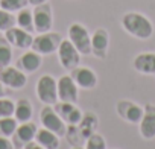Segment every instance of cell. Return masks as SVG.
I'll use <instances>...</instances> for the list:
<instances>
[{
  "instance_id": "cell-1",
  "label": "cell",
  "mask_w": 155,
  "mask_h": 149,
  "mask_svg": "<svg viewBox=\"0 0 155 149\" xmlns=\"http://www.w3.org/2000/svg\"><path fill=\"white\" fill-rule=\"evenodd\" d=\"M120 25L126 34H129L137 40L144 41L153 35V23L150 22V18L137 11H129L123 14Z\"/></svg>"
},
{
  "instance_id": "cell-2",
  "label": "cell",
  "mask_w": 155,
  "mask_h": 149,
  "mask_svg": "<svg viewBox=\"0 0 155 149\" xmlns=\"http://www.w3.org/2000/svg\"><path fill=\"white\" fill-rule=\"evenodd\" d=\"M35 93L43 105H55L58 102V79L52 74H41L35 84Z\"/></svg>"
},
{
  "instance_id": "cell-3",
  "label": "cell",
  "mask_w": 155,
  "mask_h": 149,
  "mask_svg": "<svg viewBox=\"0 0 155 149\" xmlns=\"http://www.w3.org/2000/svg\"><path fill=\"white\" fill-rule=\"evenodd\" d=\"M67 38L71 41V44L79 50L81 55H90L91 53V34L88 29L81 23H71L67 31Z\"/></svg>"
},
{
  "instance_id": "cell-4",
  "label": "cell",
  "mask_w": 155,
  "mask_h": 149,
  "mask_svg": "<svg viewBox=\"0 0 155 149\" xmlns=\"http://www.w3.org/2000/svg\"><path fill=\"white\" fill-rule=\"evenodd\" d=\"M62 38L58 32H44V34H38L37 37H34V41H32V46L31 49L35 50L37 53H40L41 56H46V55H52L58 50L59 44H61Z\"/></svg>"
},
{
  "instance_id": "cell-5",
  "label": "cell",
  "mask_w": 155,
  "mask_h": 149,
  "mask_svg": "<svg viewBox=\"0 0 155 149\" xmlns=\"http://www.w3.org/2000/svg\"><path fill=\"white\" fill-rule=\"evenodd\" d=\"M40 123L43 128L58 134L59 137L65 135L67 131V123L59 117V114L55 111V108L52 105H44L40 111Z\"/></svg>"
},
{
  "instance_id": "cell-6",
  "label": "cell",
  "mask_w": 155,
  "mask_h": 149,
  "mask_svg": "<svg viewBox=\"0 0 155 149\" xmlns=\"http://www.w3.org/2000/svg\"><path fill=\"white\" fill-rule=\"evenodd\" d=\"M56 53H58V61L61 67H64L65 70H73L74 67L81 64V53L71 44L68 38H62Z\"/></svg>"
},
{
  "instance_id": "cell-7",
  "label": "cell",
  "mask_w": 155,
  "mask_h": 149,
  "mask_svg": "<svg viewBox=\"0 0 155 149\" xmlns=\"http://www.w3.org/2000/svg\"><path fill=\"white\" fill-rule=\"evenodd\" d=\"M116 113L122 120H125L131 125H138L143 117V107L134 101L120 99L116 104Z\"/></svg>"
},
{
  "instance_id": "cell-8",
  "label": "cell",
  "mask_w": 155,
  "mask_h": 149,
  "mask_svg": "<svg viewBox=\"0 0 155 149\" xmlns=\"http://www.w3.org/2000/svg\"><path fill=\"white\" fill-rule=\"evenodd\" d=\"M0 82L11 90H21L28 84V74L18 67L6 65L0 68Z\"/></svg>"
},
{
  "instance_id": "cell-9",
  "label": "cell",
  "mask_w": 155,
  "mask_h": 149,
  "mask_svg": "<svg viewBox=\"0 0 155 149\" xmlns=\"http://www.w3.org/2000/svg\"><path fill=\"white\" fill-rule=\"evenodd\" d=\"M70 76L73 78L76 85L82 90H93V88L97 87V82H99L96 71L91 67H87V65L74 67L73 70H70Z\"/></svg>"
},
{
  "instance_id": "cell-10",
  "label": "cell",
  "mask_w": 155,
  "mask_h": 149,
  "mask_svg": "<svg viewBox=\"0 0 155 149\" xmlns=\"http://www.w3.org/2000/svg\"><path fill=\"white\" fill-rule=\"evenodd\" d=\"M32 14H34V31L37 34H44L52 31L53 14H52V6L49 3L34 6Z\"/></svg>"
},
{
  "instance_id": "cell-11",
  "label": "cell",
  "mask_w": 155,
  "mask_h": 149,
  "mask_svg": "<svg viewBox=\"0 0 155 149\" xmlns=\"http://www.w3.org/2000/svg\"><path fill=\"white\" fill-rule=\"evenodd\" d=\"M58 101L70 104H78L79 101V87L70 74H62L58 78Z\"/></svg>"
},
{
  "instance_id": "cell-12",
  "label": "cell",
  "mask_w": 155,
  "mask_h": 149,
  "mask_svg": "<svg viewBox=\"0 0 155 149\" xmlns=\"http://www.w3.org/2000/svg\"><path fill=\"white\" fill-rule=\"evenodd\" d=\"M55 111L59 114V117L67 123V125H79L82 117H84V111L78 107L76 104H70V102H61L58 101L53 105Z\"/></svg>"
},
{
  "instance_id": "cell-13",
  "label": "cell",
  "mask_w": 155,
  "mask_h": 149,
  "mask_svg": "<svg viewBox=\"0 0 155 149\" xmlns=\"http://www.w3.org/2000/svg\"><path fill=\"white\" fill-rule=\"evenodd\" d=\"M138 132L144 140L155 138V105L153 104L143 105V117L138 123Z\"/></svg>"
},
{
  "instance_id": "cell-14",
  "label": "cell",
  "mask_w": 155,
  "mask_h": 149,
  "mask_svg": "<svg viewBox=\"0 0 155 149\" xmlns=\"http://www.w3.org/2000/svg\"><path fill=\"white\" fill-rule=\"evenodd\" d=\"M110 49V34L105 28H97L91 34V53L99 58L105 59Z\"/></svg>"
},
{
  "instance_id": "cell-15",
  "label": "cell",
  "mask_w": 155,
  "mask_h": 149,
  "mask_svg": "<svg viewBox=\"0 0 155 149\" xmlns=\"http://www.w3.org/2000/svg\"><path fill=\"white\" fill-rule=\"evenodd\" d=\"M5 38L12 47H17V49H31L32 41H34L32 34L18 28L17 25L5 32Z\"/></svg>"
},
{
  "instance_id": "cell-16",
  "label": "cell",
  "mask_w": 155,
  "mask_h": 149,
  "mask_svg": "<svg viewBox=\"0 0 155 149\" xmlns=\"http://www.w3.org/2000/svg\"><path fill=\"white\" fill-rule=\"evenodd\" d=\"M37 131H38L37 125H35L34 122H31V120H29V122H21V123H18V126H17L14 135H12L14 144L18 146V147H23L26 143L35 140Z\"/></svg>"
},
{
  "instance_id": "cell-17",
  "label": "cell",
  "mask_w": 155,
  "mask_h": 149,
  "mask_svg": "<svg viewBox=\"0 0 155 149\" xmlns=\"http://www.w3.org/2000/svg\"><path fill=\"white\" fill-rule=\"evenodd\" d=\"M41 64H43V56L32 49H29L23 55H20V58L17 61V67L26 74L37 71L41 67Z\"/></svg>"
},
{
  "instance_id": "cell-18",
  "label": "cell",
  "mask_w": 155,
  "mask_h": 149,
  "mask_svg": "<svg viewBox=\"0 0 155 149\" xmlns=\"http://www.w3.org/2000/svg\"><path fill=\"white\" fill-rule=\"evenodd\" d=\"M132 67L140 74H147V76L155 74V52H141L135 55Z\"/></svg>"
},
{
  "instance_id": "cell-19",
  "label": "cell",
  "mask_w": 155,
  "mask_h": 149,
  "mask_svg": "<svg viewBox=\"0 0 155 149\" xmlns=\"http://www.w3.org/2000/svg\"><path fill=\"white\" fill-rule=\"evenodd\" d=\"M35 141H38L46 149H59L61 137L58 134L46 129V128H38L37 135H35Z\"/></svg>"
},
{
  "instance_id": "cell-20",
  "label": "cell",
  "mask_w": 155,
  "mask_h": 149,
  "mask_svg": "<svg viewBox=\"0 0 155 149\" xmlns=\"http://www.w3.org/2000/svg\"><path fill=\"white\" fill-rule=\"evenodd\" d=\"M34 116V107L32 102L28 98H21L18 101H15V107H14V117L18 123L21 122H29Z\"/></svg>"
},
{
  "instance_id": "cell-21",
  "label": "cell",
  "mask_w": 155,
  "mask_h": 149,
  "mask_svg": "<svg viewBox=\"0 0 155 149\" xmlns=\"http://www.w3.org/2000/svg\"><path fill=\"white\" fill-rule=\"evenodd\" d=\"M97 125H99L97 116L93 111H87V113H84V117H82L81 123L78 125V128H79L84 138H88L93 132L97 131Z\"/></svg>"
},
{
  "instance_id": "cell-22",
  "label": "cell",
  "mask_w": 155,
  "mask_h": 149,
  "mask_svg": "<svg viewBox=\"0 0 155 149\" xmlns=\"http://www.w3.org/2000/svg\"><path fill=\"white\" fill-rule=\"evenodd\" d=\"M15 25L32 34L34 32V14H32V11L28 8L20 9L15 15Z\"/></svg>"
},
{
  "instance_id": "cell-23",
  "label": "cell",
  "mask_w": 155,
  "mask_h": 149,
  "mask_svg": "<svg viewBox=\"0 0 155 149\" xmlns=\"http://www.w3.org/2000/svg\"><path fill=\"white\" fill-rule=\"evenodd\" d=\"M12 46L5 37H0V68L11 65L12 62Z\"/></svg>"
},
{
  "instance_id": "cell-24",
  "label": "cell",
  "mask_w": 155,
  "mask_h": 149,
  "mask_svg": "<svg viewBox=\"0 0 155 149\" xmlns=\"http://www.w3.org/2000/svg\"><path fill=\"white\" fill-rule=\"evenodd\" d=\"M18 126V122L14 116L9 117H0V135L3 137H12L15 129Z\"/></svg>"
},
{
  "instance_id": "cell-25",
  "label": "cell",
  "mask_w": 155,
  "mask_h": 149,
  "mask_svg": "<svg viewBox=\"0 0 155 149\" xmlns=\"http://www.w3.org/2000/svg\"><path fill=\"white\" fill-rule=\"evenodd\" d=\"M64 137L70 141L71 146H81V141H85V138L82 137L78 125H67V131H65Z\"/></svg>"
},
{
  "instance_id": "cell-26",
  "label": "cell",
  "mask_w": 155,
  "mask_h": 149,
  "mask_svg": "<svg viewBox=\"0 0 155 149\" xmlns=\"http://www.w3.org/2000/svg\"><path fill=\"white\" fill-rule=\"evenodd\" d=\"M84 149H107V140L102 134H99L96 131L88 138H85V147Z\"/></svg>"
},
{
  "instance_id": "cell-27",
  "label": "cell",
  "mask_w": 155,
  "mask_h": 149,
  "mask_svg": "<svg viewBox=\"0 0 155 149\" xmlns=\"http://www.w3.org/2000/svg\"><path fill=\"white\" fill-rule=\"evenodd\" d=\"M29 0H0V8L9 11V12H18L23 8H28Z\"/></svg>"
},
{
  "instance_id": "cell-28",
  "label": "cell",
  "mask_w": 155,
  "mask_h": 149,
  "mask_svg": "<svg viewBox=\"0 0 155 149\" xmlns=\"http://www.w3.org/2000/svg\"><path fill=\"white\" fill-rule=\"evenodd\" d=\"M12 26H15L14 12H9V11H5L0 8V32H6Z\"/></svg>"
},
{
  "instance_id": "cell-29",
  "label": "cell",
  "mask_w": 155,
  "mask_h": 149,
  "mask_svg": "<svg viewBox=\"0 0 155 149\" xmlns=\"http://www.w3.org/2000/svg\"><path fill=\"white\" fill-rule=\"evenodd\" d=\"M14 107H15V102L12 99H8V98H0V117H9V116H14Z\"/></svg>"
},
{
  "instance_id": "cell-30",
  "label": "cell",
  "mask_w": 155,
  "mask_h": 149,
  "mask_svg": "<svg viewBox=\"0 0 155 149\" xmlns=\"http://www.w3.org/2000/svg\"><path fill=\"white\" fill-rule=\"evenodd\" d=\"M0 149H15V144L11 140V137L0 135Z\"/></svg>"
},
{
  "instance_id": "cell-31",
  "label": "cell",
  "mask_w": 155,
  "mask_h": 149,
  "mask_svg": "<svg viewBox=\"0 0 155 149\" xmlns=\"http://www.w3.org/2000/svg\"><path fill=\"white\" fill-rule=\"evenodd\" d=\"M23 149H46V147H43L38 141H35V140H32V141H29V143H26L25 146H23Z\"/></svg>"
},
{
  "instance_id": "cell-32",
  "label": "cell",
  "mask_w": 155,
  "mask_h": 149,
  "mask_svg": "<svg viewBox=\"0 0 155 149\" xmlns=\"http://www.w3.org/2000/svg\"><path fill=\"white\" fill-rule=\"evenodd\" d=\"M49 0H29V5L32 6H38V5H43V3H47Z\"/></svg>"
},
{
  "instance_id": "cell-33",
  "label": "cell",
  "mask_w": 155,
  "mask_h": 149,
  "mask_svg": "<svg viewBox=\"0 0 155 149\" xmlns=\"http://www.w3.org/2000/svg\"><path fill=\"white\" fill-rule=\"evenodd\" d=\"M5 96V85L0 82V98H3Z\"/></svg>"
},
{
  "instance_id": "cell-34",
  "label": "cell",
  "mask_w": 155,
  "mask_h": 149,
  "mask_svg": "<svg viewBox=\"0 0 155 149\" xmlns=\"http://www.w3.org/2000/svg\"><path fill=\"white\" fill-rule=\"evenodd\" d=\"M71 149H84L82 146H71Z\"/></svg>"
}]
</instances>
